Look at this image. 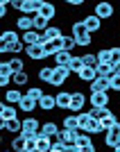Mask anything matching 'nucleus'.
I'll return each instance as SVG.
<instances>
[{
    "mask_svg": "<svg viewBox=\"0 0 120 152\" xmlns=\"http://www.w3.org/2000/svg\"><path fill=\"white\" fill-rule=\"evenodd\" d=\"M82 61H84V66H89V68H97V55L95 52H84L82 55Z\"/></svg>",
    "mask_w": 120,
    "mask_h": 152,
    "instance_id": "nucleus-36",
    "label": "nucleus"
},
{
    "mask_svg": "<svg viewBox=\"0 0 120 152\" xmlns=\"http://www.w3.org/2000/svg\"><path fill=\"white\" fill-rule=\"evenodd\" d=\"M70 68L68 66H55V75H52V84L50 86H63V84H68V80H70Z\"/></svg>",
    "mask_w": 120,
    "mask_h": 152,
    "instance_id": "nucleus-3",
    "label": "nucleus"
},
{
    "mask_svg": "<svg viewBox=\"0 0 120 152\" xmlns=\"http://www.w3.org/2000/svg\"><path fill=\"white\" fill-rule=\"evenodd\" d=\"M89 134H91V136H97V134H104V127H102V121H97V118H91V125H89Z\"/></svg>",
    "mask_w": 120,
    "mask_h": 152,
    "instance_id": "nucleus-39",
    "label": "nucleus"
},
{
    "mask_svg": "<svg viewBox=\"0 0 120 152\" xmlns=\"http://www.w3.org/2000/svg\"><path fill=\"white\" fill-rule=\"evenodd\" d=\"M89 116L91 118H97V121H104L109 116H113V111L109 107H102V109H89Z\"/></svg>",
    "mask_w": 120,
    "mask_h": 152,
    "instance_id": "nucleus-30",
    "label": "nucleus"
},
{
    "mask_svg": "<svg viewBox=\"0 0 120 152\" xmlns=\"http://www.w3.org/2000/svg\"><path fill=\"white\" fill-rule=\"evenodd\" d=\"M18 109L23 111V114H34V111L39 109V102H36V100H32V98H27V95H25V98L20 100Z\"/></svg>",
    "mask_w": 120,
    "mask_h": 152,
    "instance_id": "nucleus-24",
    "label": "nucleus"
},
{
    "mask_svg": "<svg viewBox=\"0 0 120 152\" xmlns=\"http://www.w3.org/2000/svg\"><path fill=\"white\" fill-rule=\"evenodd\" d=\"M86 102H89V95L84 93V91H79V89L73 91V100H70V109H68V111H70V114H75V116L82 114L84 107H86Z\"/></svg>",
    "mask_w": 120,
    "mask_h": 152,
    "instance_id": "nucleus-2",
    "label": "nucleus"
},
{
    "mask_svg": "<svg viewBox=\"0 0 120 152\" xmlns=\"http://www.w3.org/2000/svg\"><path fill=\"white\" fill-rule=\"evenodd\" d=\"M20 41L30 48V45H41L43 43V34L41 32H36V30H30V32H23L20 34Z\"/></svg>",
    "mask_w": 120,
    "mask_h": 152,
    "instance_id": "nucleus-7",
    "label": "nucleus"
},
{
    "mask_svg": "<svg viewBox=\"0 0 120 152\" xmlns=\"http://www.w3.org/2000/svg\"><path fill=\"white\" fill-rule=\"evenodd\" d=\"M97 152H107V150H97Z\"/></svg>",
    "mask_w": 120,
    "mask_h": 152,
    "instance_id": "nucleus-56",
    "label": "nucleus"
},
{
    "mask_svg": "<svg viewBox=\"0 0 120 152\" xmlns=\"http://www.w3.org/2000/svg\"><path fill=\"white\" fill-rule=\"evenodd\" d=\"M75 48H77V41H75V37H73V34H68V37H63V50L73 52Z\"/></svg>",
    "mask_w": 120,
    "mask_h": 152,
    "instance_id": "nucleus-44",
    "label": "nucleus"
},
{
    "mask_svg": "<svg viewBox=\"0 0 120 152\" xmlns=\"http://www.w3.org/2000/svg\"><path fill=\"white\" fill-rule=\"evenodd\" d=\"M16 30H18L20 34L34 30V16H18V18H16Z\"/></svg>",
    "mask_w": 120,
    "mask_h": 152,
    "instance_id": "nucleus-18",
    "label": "nucleus"
},
{
    "mask_svg": "<svg viewBox=\"0 0 120 152\" xmlns=\"http://www.w3.org/2000/svg\"><path fill=\"white\" fill-rule=\"evenodd\" d=\"M70 73H75V75H79L84 68V61H82V55H77V57H73V61H70Z\"/></svg>",
    "mask_w": 120,
    "mask_h": 152,
    "instance_id": "nucleus-40",
    "label": "nucleus"
},
{
    "mask_svg": "<svg viewBox=\"0 0 120 152\" xmlns=\"http://www.w3.org/2000/svg\"><path fill=\"white\" fill-rule=\"evenodd\" d=\"M95 16L100 20H109V18H113V14H116V9H113V5L111 2H107V0H102V2H97L95 5Z\"/></svg>",
    "mask_w": 120,
    "mask_h": 152,
    "instance_id": "nucleus-5",
    "label": "nucleus"
},
{
    "mask_svg": "<svg viewBox=\"0 0 120 152\" xmlns=\"http://www.w3.org/2000/svg\"><path fill=\"white\" fill-rule=\"evenodd\" d=\"M25 95H27V98H32V100H36V102H39V100H41V98L45 95V91L41 89V86H27Z\"/></svg>",
    "mask_w": 120,
    "mask_h": 152,
    "instance_id": "nucleus-37",
    "label": "nucleus"
},
{
    "mask_svg": "<svg viewBox=\"0 0 120 152\" xmlns=\"http://www.w3.org/2000/svg\"><path fill=\"white\" fill-rule=\"evenodd\" d=\"M39 14H41V16H43V18H48V20H52V18H57V7H55V5H52V2H45V0H43V7H41V12H39Z\"/></svg>",
    "mask_w": 120,
    "mask_h": 152,
    "instance_id": "nucleus-27",
    "label": "nucleus"
},
{
    "mask_svg": "<svg viewBox=\"0 0 120 152\" xmlns=\"http://www.w3.org/2000/svg\"><path fill=\"white\" fill-rule=\"evenodd\" d=\"M66 5H68V7H82V5H84V0H68Z\"/></svg>",
    "mask_w": 120,
    "mask_h": 152,
    "instance_id": "nucleus-50",
    "label": "nucleus"
},
{
    "mask_svg": "<svg viewBox=\"0 0 120 152\" xmlns=\"http://www.w3.org/2000/svg\"><path fill=\"white\" fill-rule=\"evenodd\" d=\"M2 132H9V134H20L23 132V121L20 118H12V121H2L0 123Z\"/></svg>",
    "mask_w": 120,
    "mask_h": 152,
    "instance_id": "nucleus-10",
    "label": "nucleus"
},
{
    "mask_svg": "<svg viewBox=\"0 0 120 152\" xmlns=\"http://www.w3.org/2000/svg\"><path fill=\"white\" fill-rule=\"evenodd\" d=\"M118 139H120V121L116 123L109 132H104V139H102V143H104V148H109V150H113L116 145H118Z\"/></svg>",
    "mask_w": 120,
    "mask_h": 152,
    "instance_id": "nucleus-4",
    "label": "nucleus"
},
{
    "mask_svg": "<svg viewBox=\"0 0 120 152\" xmlns=\"http://www.w3.org/2000/svg\"><path fill=\"white\" fill-rule=\"evenodd\" d=\"M77 134L79 132H70V129H63L61 127V132H59V136L55 141H61L63 145H77Z\"/></svg>",
    "mask_w": 120,
    "mask_h": 152,
    "instance_id": "nucleus-16",
    "label": "nucleus"
},
{
    "mask_svg": "<svg viewBox=\"0 0 120 152\" xmlns=\"http://www.w3.org/2000/svg\"><path fill=\"white\" fill-rule=\"evenodd\" d=\"M109 93H91L89 95V104L91 109H102V107H109Z\"/></svg>",
    "mask_w": 120,
    "mask_h": 152,
    "instance_id": "nucleus-8",
    "label": "nucleus"
},
{
    "mask_svg": "<svg viewBox=\"0 0 120 152\" xmlns=\"http://www.w3.org/2000/svg\"><path fill=\"white\" fill-rule=\"evenodd\" d=\"M89 91H91V93H109V91H111V80L97 75L93 82L89 84Z\"/></svg>",
    "mask_w": 120,
    "mask_h": 152,
    "instance_id": "nucleus-6",
    "label": "nucleus"
},
{
    "mask_svg": "<svg viewBox=\"0 0 120 152\" xmlns=\"http://www.w3.org/2000/svg\"><path fill=\"white\" fill-rule=\"evenodd\" d=\"M77 121H79V132H89V125H91V116H89V111L77 114Z\"/></svg>",
    "mask_w": 120,
    "mask_h": 152,
    "instance_id": "nucleus-38",
    "label": "nucleus"
},
{
    "mask_svg": "<svg viewBox=\"0 0 120 152\" xmlns=\"http://www.w3.org/2000/svg\"><path fill=\"white\" fill-rule=\"evenodd\" d=\"M2 152H14V150H12V148H9V150H2Z\"/></svg>",
    "mask_w": 120,
    "mask_h": 152,
    "instance_id": "nucleus-55",
    "label": "nucleus"
},
{
    "mask_svg": "<svg viewBox=\"0 0 120 152\" xmlns=\"http://www.w3.org/2000/svg\"><path fill=\"white\" fill-rule=\"evenodd\" d=\"M75 41H77V48H89V45H93V34H91V32H84Z\"/></svg>",
    "mask_w": 120,
    "mask_h": 152,
    "instance_id": "nucleus-34",
    "label": "nucleus"
},
{
    "mask_svg": "<svg viewBox=\"0 0 120 152\" xmlns=\"http://www.w3.org/2000/svg\"><path fill=\"white\" fill-rule=\"evenodd\" d=\"M23 98H25V93H23L20 89H7V91H5V102H7V104H14V107H18Z\"/></svg>",
    "mask_w": 120,
    "mask_h": 152,
    "instance_id": "nucleus-12",
    "label": "nucleus"
},
{
    "mask_svg": "<svg viewBox=\"0 0 120 152\" xmlns=\"http://www.w3.org/2000/svg\"><path fill=\"white\" fill-rule=\"evenodd\" d=\"M41 125L43 123L39 118H23V132L20 134H39L41 132Z\"/></svg>",
    "mask_w": 120,
    "mask_h": 152,
    "instance_id": "nucleus-11",
    "label": "nucleus"
},
{
    "mask_svg": "<svg viewBox=\"0 0 120 152\" xmlns=\"http://www.w3.org/2000/svg\"><path fill=\"white\" fill-rule=\"evenodd\" d=\"M95 55H97V61L100 64H111V48H102Z\"/></svg>",
    "mask_w": 120,
    "mask_h": 152,
    "instance_id": "nucleus-41",
    "label": "nucleus"
},
{
    "mask_svg": "<svg viewBox=\"0 0 120 152\" xmlns=\"http://www.w3.org/2000/svg\"><path fill=\"white\" fill-rule=\"evenodd\" d=\"M61 127L63 129H70V132H79V121H77L75 114H68L61 118Z\"/></svg>",
    "mask_w": 120,
    "mask_h": 152,
    "instance_id": "nucleus-23",
    "label": "nucleus"
},
{
    "mask_svg": "<svg viewBox=\"0 0 120 152\" xmlns=\"http://www.w3.org/2000/svg\"><path fill=\"white\" fill-rule=\"evenodd\" d=\"M9 66H12L14 73H20V70H25V61H23V57H12V59H9Z\"/></svg>",
    "mask_w": 120,
    "mask_h": 152,
    "instance_id": "nucleus-42",
    "label": "nucleus"
},
{
    "mask_svg": "<svg viewBox=\"0 0 120 152\" xmlns=\"http://www.w3.org/2000/svg\"><path fill=\"white\" fill-rule=\"evenodd\" d=\"M116 75H118V77H120V66H118V70H116Z\"/></svg>",
    "mask_w": 120,
    "mask_h": 152,
    "instance_id": "nucleus-54",
    "label": "nucleus"
},
{
    "mask_svg": "<svg viewBox=\"0 0 120 152\" xmlns=\"http://www.w3.org/2000/svg\"><path fill=\"white\" fill-rule=\"evenodd\" d=\"M95 77H97V70H95V68H89V66H84V68H82V73L77 75V80H82V82L91 84V82L95 80Z\"/></svg>",
    "mask_w": 120,
    "mask_h": 152,
    "instance_id": "nucleus-29",
    "label": "nucleus"
},
{
    "mask_svg": "<svg viewBox=\"0 0 120 152\" xmlns=\"http://www.w3.org/2000/svg\"><path fill=\"white\" fill-rule=\"evenodd\" d=\"M0 118H2V121H12V118H18V107H14V104H7V102H2V104H0Z\"/></svg>",
    "mask_w": 120,
    "mask_h": 152,
    "instance_id": "nucleus-17",
    "label": "nucleus"
},
{
    "mask_svg": "<svg viewBox=\"0 0 120 152\" xmlns=\"http://www.w3.org/2000/svg\"><path fill=\"white\" fill-rule=\"evenodd\" d=\"M79 152H97L95 145H89V148H79Z\"/></svg>",
    "mask_w": 120,
    "mask_h": 152,
    "instance_id": "nucleus-52",
    "label": "nucleus"
},
{
    "mask_svg": "<svg viewBox=\"0 0 120 152\" xmlns=\"http://www.w3.org/2000/svg\"><path fill=\"white\" fill-rule=\"evenodd\" d=\"M111 91H120V77L118 75L111 77Z\"/></svg>",
    "mask_w": 120,
    "mask_h": 152,
    "instance_id": "nucleus-48",
    "label": "nucleus"
},
{
    "mask_svg": "<svg viewBox=\"0 0 120 152\" xmlns=\"http://www.w3.org/2000/svg\"><path fill=\"white\" fill-rule=\"evenodd\" d=\"M48 27H50V20L43 18L41 14H36V16H34V30L41 32V34H45V32H48Z\"/></svg>",
    "mask_w": 120,
    "mask_h": 152,
    "instance_id": "nucleus-31",
    "label": "nucleus"
},
{
    "mask_svg": "<svg viewBox=\"0 0 120 152\" xmlns=\"http://www.w3.org/2000/svg\"><path fill=\"white\" fill-rule=\"evenodd\" d=\"M73 57H75L73 52H68V50H61V52H57V55H55L52 59H55V66H70Z\"/></svg>",
    "mask_w": 120,
    "mask_h": 152,
    "instance_id": "nucleus-25",
    "label": "nucleus"
},
{
    "mask_svg": "<svg viewBox=\"0 0 120 152\" xmlns=\"http://www.w3.org/2000/svg\"><path fill=\"white\" fill-rule=\"evenodd\" d=\"M63 152H79V148H77V145H66Z\"/></svg>",
    "mask_w": 120,
    "mask_h": 152,
    "instance_id": "nucleus-51",
    "label": "nucleus"
},
{
    "mask_svg": "<svg viewBox=\"0 0 120 152\" xmlns=\"http://www.w3.org/2000/svg\"><path fill=\"white\" fill-rule=\"evenodd\" d=\"M59 132H61V127L57 125L55 121H45L43 125H41V134L43 136H50V139H57Z\"/></svg>",
    "mask_w": 120,
    "mask_h": 152,
    "instance_id": "nucleus-15",
    "label": "nucleus"
},
{
    "mask_svg": "<svg viewBox=\"0 0 120 152\" xmlns=\"http://www.w3.org/2000/svg\"><path fill=\"white\" fill-rule=\"evenodd\" d=\"M16 41H20L18 30H5L0 34V43L2 45H12V43H16Z\"/></svg>",
    "mask_w": 120,
    "mask_h": 152,
    "instance_id": "nucleus-22",
    "label": "nucleus"
},
{
    "mask_svg": "<svg viewBox=\"0 0 120 152\" xmlns=\"http://www.w3.org/2000/svg\"><path fill=\"white\" fill-rule=\"evenodd\" d=\"M95 70H97V75H100V77H109V80H111L118 68H116L113 64H97V68H95Z\"/></svg>",
    "mask_w": 120,
    "mask_h": 152,
    "instance_id": "nucleus-26",
    "label": "nucleus"
},
{
    "mask_svg": "<svg viewBox=\"0 0 120 152\" xmlns=\"http://www.w3.org/2000/svg\"><path fill=\"white\" fill-rule=\"evenodd\" d=\"M89 145H95L93 136H91L89 132H79L77 134V148H89Z\"/></svg>",
    "mask_w": 120,
    "mask_h": 152,
    "instance_id": "nucleus-33",
    "label": "nucleus"
},
{
    "mask_svg": "<svg viewBox=\"0 0 120 152\" xmlns=\"http://www.w3.org/2000/svg\"><path fill=\"white\" fill-rule=\"evenodd\" d=\"M111 64H113L116 68L120 66V45H113V48H111Z\"/></svg>",
    "mask_w": 120,
    "mask_h": 152,
    "instance_id": "nucleus-46",
    "label": "nucleus"
},
{
    "mask_svg": "<svg viewBox=\"0 0 120 152\" xmlns=\"http://www.w3.org/2000/svg\"><path fill=\"white\" fill-rule=\"evenodd\" d=\"M52 75H55V66H41L36 70L39 82H43V84H52Z\"/></svg>",
    "mask_w": 120,
    "mask_h": 152,
    "instance_id": "nucleus-20",
    "label": "nucleus"
},
{
    "mask_svg": "<svg viewBox=\"0 0 120 152\" xmlns=\"http://www.w3.org/2000/svg\"><path fill=\"white\" fill-rule=\"evenodd\" d=\"M52 145H55V139L50 136H43V134H39V152H50Z\"/></svg>",
    "mask_w": 120,
    "mask_h": 152,
    "instance_id": "nucleus-32",
    "label": "nucleus"
},
{
    "mask_svg": "<svg viewBox=\"0 0 120 152\" xmlns=\"http://www.w3.org/2000/svg\"><path fill=\"white\" fill-rule=\"evenodd\" d=\"M63 148H66V145H63L61 141H55V145H52L50 152H63Z\"/></svg>",
    "mask_w": 120,
    "mask_h": 152,
    "instance_id": "nucleus-49",
    "label": "nucleus"
},
{
    "mask_svg": "<svg viewBox=\"0 0 120 152\" xmlns=\"http://www.w3.org/2000/svg\"><path fill=\"white\" fill-rule=\"evenodd\" d=\"M12 150L14 152H25V136L23 134H16L12 139Z\"/></svg>",
    "mask_w": 120,
    "mask_h": 152,
    "instance_id": "nucleus-35",
    "label": "nucleus"
},
{
    "mask_svg": "<svg viewBox=\"0 0 120 152\" xmlns=\"http://www.w3.org/2000/svg\"><path fill=\"white\" fill-rule=\"evenodd\" d=\"M43 50H45V57H55L57 52L63 50V39H59V41H48V43H43Z\"/></svg>",
    "mask_w": 120,
    "mask_h": 152,
    "instance_id": "nucleus-19",
    "label": "nucleus"
},
{
    "mask_svg": "<svg viewBox=\"0 0 120 152\" xmlns=\"http://www.w3.org/2000/svg\"><path fill=\"white\" fill-rule=\"evenodd\" d=\"M70 30H73V37H75V39L79 37V34H84V32H89V30H86V25H84V20H75Z\"/></svg>",
    "mask_w": 120,
    "mask_h": 152,
    "instance_id": "nucleus-43",
    "label": "nucleus"
},
{
    "mask_svg": "<svg viewBox=\"0 0 120 152\" xmlns=\"http://www.w3.org/2000/svg\"><path fill=\"white\" fill-rule=\"evenodd\" d=\"M25 55H27L30 61H43V59H48V57H45L43 45H30V48L25 50Z\"/></svg>",
    "mask_w": 120,
    "mask_h": 152,
    "instance_id": "nucleus-14",
    "label": "nucleus"
},
{
    "mask_svg": "<svg viewBox=\"0 0 120 152\" xmlns=\"http://www.w3.org/2000/svg\"><path fill=\"white\" fill-rule=\"evenodd\" d=\"M39 109H41V111H55V109H57V95L45 93L43 98L39 100Z\"/></svg>",
    "mask_w": 120,
    "mask_h": 152,
    "instance_id": "nucleus-13",
    "label": "nucleus"
},
{
    "mask_svg": "<svg viewBox=\"0 0 120 152\" xmlns=\"http://www.w3.org/2000/svg\"><path fill=\"white\" fill-rule=\"evenodd\" d=\"M12 84H16V86H30V73H27V70L14 73V77H12Z\"/></svg>",
    "mask_w": 120,
    "mask_h": 152,
    "instance_id": "nucleus-28",
    "label": "nucleus"
},
{
    "mask_svg": "<svg viewBox=\"0 0 120 152\" xmlns=\"http://www.w3.org/2000/svg\"><path fill=\"white\" fill-rule=\"evenodd\" d=\"M82 20H84V25H86V30H89L91 34H93V37H95V34H97V32L102 30V20L97 18L95 14H86V16H84Z\"/></svg>",
    "mask_w": 120,
    "mask_h": 152,
    "instance_id": "nucleus-9",
    "label": "nucleus"
},
{
    "mask_svg": "<svg viewBox=\"0 0 120 152\" xmlns=\"http://www.w3.org/2000/svg\"><path fill=\"white\" fill-rule=\"evenodd\" d=\"M12 7L18 9L20 16H36L43 7V0H12Z\"/></svg>",
    "mask_w": 120,
    "mask_h": 152,
    "instance_id": "nucleus-1",
    "label": "nucleus"
},
{
    "mask_svg": "<svg viewBox=\"0 0 120 152\" xmlns=\"http://www.w3.org/2000/svg\"><path fill=\"white\" fill-rule=\"evenodd\" d=\"M113 152H120V145H116V148H113Z\"/></svg>",
    "mask_w": 120,
    "mask_h": 152,
    "instance_id": "nucleus-53",
    "label": "nucleus"
},
{
    "mask_svg": "<svg viewBox=\"0 0 120 152\" xmlns=\"http://www.w3.org/2000/svg\"><path fill=\"white\" fill-rule=\"evenodd\" d=\"M0 77H14V70L9 61H0Z\"/></svg>",
    "mask_w": 120,
    "mask_h": 152,
    "instance_id": "nucleus-45",
    "label": "nucleus"
},
{
    "mask_svg": "<svg viewBox=\"0 0 120 152\" xmlns=\"http://www.w3.org/2000/svg\"><path fill=\"white\" fill-rule=\"evenodd\" d=\"M9 7H12V2H9V0H2V2H0V16H2V18L7 16V12H9Z\"/></svg>",
    "mask_w": 120,
    "mask_h": 152,
    "instance_id": "nucleus-47",
    "label": "nucleus"
},
{
    "mask_svg": "<svg viewBox=\"0 0 120 152\" xmlns=\"http://www.w3.org/2000/svg\"><path fill=\"white\" fill-rule=\"evenodd\" d=\"M57 95V109H70V100H73V91H59Z\"/></svg>",
    "mask_w": 120,
    "mask_h": 152,
    "instance_id": "nucleus-21",
    "label": "nucleus"
}]
</instances>
